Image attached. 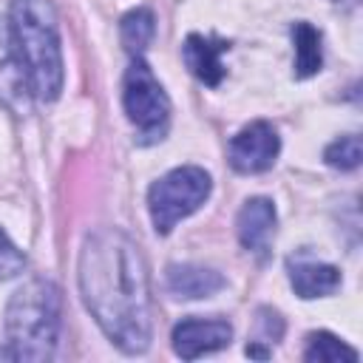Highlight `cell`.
Returning <instances> with one entry per match:
<instances>
[{
  "label": "cell",
  "mask_w": 363,
  "mask_h": 363,
  "mask_svg": "<svg viewBox=\"0 0 363 363\" xmlns=\"http://www.w3.org/2000/svg\"><path fill=\"white\" fill-rule=\"evenodd\" d=\"M79 289L102 332L125 352L150 346V284L139 247L113 227L94 230L79 250Z\"/></svg>",
  "instance_id": "6da1fadb"
},
{
  "label": "cell",
  "mask_w": 363,
  "mask_h": 363,
  "mask_svg": "<svg viewBox=\"0 0 363 363\" xmlns=\"http://www.w3.org/2000/svg\"><path fill=\"white\" fill-rule=\"evenodd\" d=\"M11 34L31 94L48 102L57 99L62 91V51L54 6L48 0H11Z\"/></svg>",
  "instance_id": "7a4b0ae2"
},
{
  "label": "cell",
  "mask_w": 363,
  "mask_h": 363,
  "mask_svg": "<svg viewBox=\"0 0 363 363\" xmlns=\"http://www.w3.org/2000/svg\"><path fill=\"white\" fill-rule=\"evenodd\" d=\"M11 360H51L60 337V289L34 278L23 284L6 309Z\"/></svg>",
  "instance_id": "3957f363"
},
{
  "label": "cell",
  "mask_w": 363,
  "mask_h": 363,
  "mask_svg": "<svg viewBox=\"0 0 363 363\" xmlns=\"http://www.w3.org/2000/svg\"><path fill=\"white\" fill-rule=\"evenodd\" d=\"M207 196H210V176L201 167H193V164L176 167L167 176H162L147 193L150 218H153L156 233L167 235L182 218L196 213Z\"/></svg>",
  "instance_id": "277c9868"
},
{
  "label": "cell",
  "mask_w": 363,
  "mask_h": 363,
  "mask_svg": "<svg viewBox=\"0 0 363 363\" xmlns=\"http://www.w3.org/2000/svg\"><path fill=\"white\" fill-rule=\"evenodd\" d=\"M122 102H125L128 119L139 130L142 145L164 136L167 119H170V99L142 57H133V62L125 71Z\"/></svg>",
  "instance_id": "5b68a950"
},
{
  "label": "cell",
  "mask_w": 363,
  "mask_h": 363,
  "mask_svg": "<svg viewBox=\"0 0 363 363\" xmlns=\"http://www.w3.org/2000/svg\"><path fill=\"white\" fill-rule=\"evenodd\" d=\"M281 150L278 133L269 122H252L241 128L230 142V164L238 173H264L272 167Z\"/></svg>",
  "instance_id": "8992f818"
},
{
  "label": "cell",
  "mask_w": 363,
  "mask_h": 363,
  "mask_svg": "<svg viewBox=\"0 0 363 363\" xmlns=\"http://www.w3.org/2000/svg\"><path fill=\"white\" fill-rule=\"evenodd\" d=\"M31 96L34 94L11 34V23L0 17V105L14 113H26L31 105Z\"/></svg>",
  "instance_id": "52a82bcc"
},
{
  "label": "cell",
  "mask_w": 363,
  "mask_h": 363,
  "mask_svg": "<svg viewBox=\"0 0 363 363\" xmlns=\"http://www.w3.org/2000/svg\"><path fill=\"white\" fill-rule=\"evenodd\" d=\"M233 326L221 318H184L173 329V349L184 360H196L201 354L218 352L230 346Z\"/></svg>",
  "instance_id": "ba28073f"
},
{
  "label": "cell",
  "mask_w": 363,
  "mask_h": 363,
  "mask_svg": "<svg viewBox=\"0 0 363 363\" xmlns=\"http://www.w3.org/2000/svg\"><path fill=\"white\" fill-rule=\"evenodd\" d=\"M238 241L244 250L264 255L275 235V207L269 199H250L238 213Z\"/></svg>",
  "instance_id": "9c48e42d"
},
{
  "label": "cell",
  "mask_w": 363,
  "mask_h": 363,
  "mask_svg": "<svg viewBox=\"0 0 363 363\" xmlns=\"http://www.w3.org/2000/svg\"><path fill=\"white\" fill-rule=\"evenodd\" d=\"M230 48L227 40L218 37H204V34H190L184 40V62L190 68L193 77H199L204 85H218L224 79V65H221V54Z\"/></svg>",
  "instance_id": "30bf717a"
},
{
  "label": "cell",
  "mask_w": 363,
  "mask_h": 363,
  "mask_svg": "<svg viewBox=\"0 0 363 363\" xmlns=\"http://www.w3.org/2000/svg\"><path fill=\"white\" fill-rule=\"evenodd\" d=\"M289 281L301 298H323L340 286V269L312 258H289Z\"/></svg>",
  "instance_id": "8fae6325"
},
{
  "label": "cell",
  "mask_w": 363,
  "mask_h": 363,
  "mask_svg": "<svg viewBox=\"0 0 363 363\" xmlns=\"http://www.w3.org/2000/svg\"><path fill=\"white\" fill-rule=\"evenodd\" d=\"M224 286V278L216 269L196 267V264H176L167 269V289L176 298H210Z\"/></svg>",
  "instance_id": "7c38bea8"
},
{
  "label": "cell",
  "mask_w": 363,
  "mask_h": 363,
  "mask_svg": "<svg viewBox=\"0 0 363 363\" xmlns=\"http://www.w3.org/2000/svg\"><path fill=\"white\" fill-rule=\"evenodd\" d=\"M292 43H295V77H312L320 71L323 54H320V31L309 23L292 26Z\"/></svg>",
  "instance_id": "4fadbf2b"
},
{
  "label": "cell",
  "mask_w": 363,
  "mask_h": 363,
  "mask_svg": "<svg viewBox=\"0 0 363 363\" xmlns=\"http://www.w3.org/2000/svg\"><path fill=\"white\" fill-rule=\"evenodd\" d=\"M357 352L352 346H346L340 337L329 335V332H312L306 337V349H303V360L309 363H357Z\"/></svg>",
  "instance_id": "5bb4252c"
},
{
  "label": "cell",
  "mask_w": 363,
  "mask_h": 363,
  "mask_svg": "<svg viewBox=\"0 0 363 363\" xmlns=\"http://www.w3.org/2000/svg\"><path fill=\"white\" fill-rule=\"evenodd\" d=\"M153 31H156V20L150 9H133L122 17V43L133 57H139L147 48Z\"/></svg>",
  "instance_id": "9a60e30c"
},
{
  "label": "cell",
  "mask_w": 363,
  "mask_h": 363,
  "mask_svg": "<svg viewBox=\"0 0 363 363\" xmlns=\"http://www.w3.org/2000/svg\"><path fill=\"white\" fill-rule=\"evenodd\" d=\"M326 162L340 170H354L360 164V136L349 133V136H340L337 142H332L326 147Z\"/></svg>",
  "instance_id": "2e32d148"
},
{
  "label": "cell",
  "mask_w": 363,
  "mask_h": 363,
  "mask_svg": "<svg viewBox=\"0 0 363 363\" xmlns=\"http://www.w3.org/2000/svg\"><path fill=\"white\" fill-rule=\"evenodd\" d=\"M26 267V255L11 244V238L0 230V281L14 278L17 272H23Z\"/></svg>",
  "instance_id": "e0dca14e"
},
{
  "label": "cell",
  "mask_w": 363,
  "mask_h": 363,
  "mask_svg": "<svg viewBox=\"0 0 363 363\" xmlns=\"http://www.w3.org/2000/svg\"><path fill=\"white\" fill-rule=\"evenodd\" d=\"M0 357H9L11 360V352H0Z\"/></svg>",
  "instance_id": "ac0fdd59"
}]
</instances>
